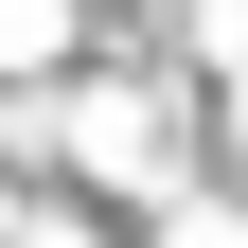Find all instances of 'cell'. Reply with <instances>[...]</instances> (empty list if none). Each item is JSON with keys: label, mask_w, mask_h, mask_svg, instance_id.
Instances as JSON below:
<instances>
[{"label": "cell", "mask_w": 248, "mask_h": 248, "mask_svg": "<svg viewBox=\"0 0 248 248\" xmlns=\"http://www.w3.org/2000/svg\"><path fill=\"white\" fill-rule=\"evenodd\" d=\"M18 53H53V0H0V71H18Z\"/></svg>", "instance_id": "cell-1"}]
</instances>
